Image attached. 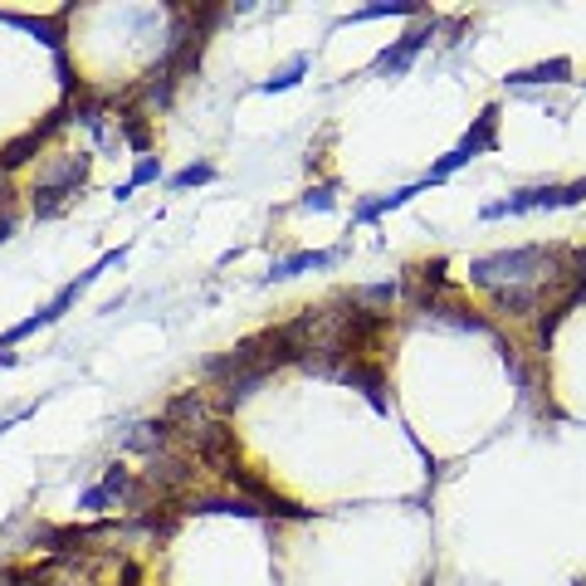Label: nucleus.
<instances>
[{"label":"nucleus","instance_id":"1","mask_svg":"<svg viewBox=\"0 0 586 586\" xmlns=\"http://www.w3.org/2000/svg\"><path fill=\"white\" fill-rule=\"evenodd\" d=\"M89 166L93 156L89 152H59L40 166V181H34V220H54L73 195L83 191L89 181Z\"/></svg>","mask_w":586,"mask_h":586},{"label":"nucleus","instance_id":"2","mask_svg":"<svg viewBox=\"0 0 586 586\" xmlns=\"http://www.w3.org/2000/svg\"><path fill=\"white\" fill-rule=\"evenodd\" d=\"M108 264H122V250H108V254H103V260H98V264L89 269V274H79V279H73V284H64V289H59V293H54V299H49V303H44V309H40V313H34V317H24V323H16V327H10V333H6V337H0V342H6V347H10V342H20V337H30V333H40V327H49V323H59V317H64V313L73 309V303H79V293H83V289H89V284H93V279H98V274H103V269H108Z\"/></svg>","mask_w":586,"mask_h":586},{"label":"nucleus","instance_id":"3","mask_svg":"<svg viewBox=\"0 0 586 586\" xmlns=\"http://www.w3.org/2000/svg\"><path fill=\"white\" fill-rule=\"evenodd\" d=\"M586 201V181H572V186H528V191H513L508 201L484 205V220H504V215H528V211H562V205H577Z\"/></svg>","mask_w":586,"mask_h":586},{"label":"nucleus","instance_id":"4","mask_svg":"<svg viewBox=\"0 0 586 586\" xmlns=\"http://www.w3.org/2000/svg\"><path fill=\"white\" fill-rule=\"evenodd\" d=\"M181 440H186V449L211 474H225V469H235V464H240V440H235V431H230L225 421H220V415H211V421L195 425V431H186Z\"/></svg>","mask_w":586,"mask_h":586},{"label":"nucleus","instance_id":"5","mask_svg":"<svg viewBox=\"0 0 586 586\" xmlns=\"http://www.w3.org/2000/svg\"><path fill=\"white\" fill-rule=\"evenodd\" d=\"M431 40H435V20H425L421 30H411V34H401L396 44H386L382 54H376L372 69H376V73H391V79H396V73H406V69L415 64V54H421V49L431 44Z\"/></svg>","mask_w":586,"mask_h":586},{"label":"nucleus","instance_id":"6","mask_svg":"<svg viewBox=\"0 0 586 586\" xmlns=\"http://www.w3.org/2000/svg\"><path fill=\"white\" fill-rule=\"evenodd\" d=\"M337 382H347L352 391H362V396L372 401V411H382V415L391 411V406H386V372H382L376 362H347V366L337 372Z\"/></svg>","mask_w":586,"mask_h":586},{"label":"nucleus","instance_id":"7","mask_svg":"<svg viewBox=\"0 0 586 586\" xmlns=\"http://www.w3.org/2000/svg\"><path fill=\"white\" fill-rule=\"evenodd\" d=\"M54 132H59L54 118H44L40 128H30V132H20L16 142H6V146H0V171H16V166H24V162H34V156L44 152V142L54 138Z\"/></svg>","mask_w":586,"mask_h":586},{"label":"nucleus","instance_id":"8","mask_svg":"<svg viewBox=\"0 0 586 586\" xmlns=\"http://www.w3.org/2000/svg\"><path fill=\"white\" fill-rule=\"evenodd\" d=\"M132 488H138V474L122 469V464H113V469L103 474V484L83 488L79 508H108V504H118V498H132Z\"/></svg>","mask_w":586,"mask_h":586},{"label":"nucleus","instance_id":"9","mask_svg":"<svg viewBox=\"0 0 586 586\" xmlns=\"http://www.w3.org/2000/svg\"><path fill=\"white\" fill-rule=\"evenodd\" d=\"M494 146H498V108H484V113L474 118V128L459 138V146H455V152H464V156H469V162H474V156L494 152Z\"/></svg>","mask_w":586,"mask_h":586},{"label":"nucleus","instance_id":"10","mask_svg":"<svg viewBox=\"0 0 586 586\" xmlns=\"http://www.w3.org/2000/svg\"><path fill=\"white\" fill-rule=\"evenodd\" d=\"M435 323H449V327H459V333H484V337H494L498 342V327L488 323V317H479L474 309H464V303H455V299H445V303H435Z\"/></svg>","mask_w":586,"mask_h":586},{"label":"nucleus","instance_id":"11","mask_svg":"<svg viewBox=\"0 0 586 586\" xmlns=\"http://www.w3.org/2000/svg\"><path fill=\"white\" fill-rule=\"evenodd\" d=\"M421 191H431V176L415 181V186L391 191V195H376V201H362V205H357V225H372V220H382L386 211H401V205H406L411 195H421Z\"/></svg>","mask_w":586,"mask_h":586},{"label":"nucleus","instance_id":"12","mask_svg":"<svg viewBox=\"0 0 586 586\" xmlns=\"http://www.w3.org/2000/svg\"><path fill=\"white\" fill-rule=\"evenodd\" d=\"M567 79H572V59H543V64H533V69L508 73L513 89H537V83H567Z\"/></svg>","mask_w":586,"mask_h":586},{"label":"nucleus","instance_id":"13","mask_svg":"<svg viewBox=\"0 0 586 586\" xmlns=\"http://www.w3.org/2000/svg\"><path fill=\"white\" fill-rule=\"evenodd\" d=\"M327 264H333L327 250H299V254H289V260H279L264 279L269 284H274V279H299V274H309V269H327Z\"/></svg>","mask_w":586,"mask_h":586},{"label":"nucleus","instance_id":"14","mask_svg":"<svg viewBox=\"0 0 586 586\" xmlns=\"http://www.w3.org/2000/svg\"><path fill=\"white\" fill-rule=\"evenodd\" d=\"M401 293H406V289H401L396 279H386V284H366V289H352L347 299L357 303V309H372V313H391V303H396Z\"/></svg>","mask_w":586,"mask_h":586},{"label":"nucleus","instance_id":"15","mask_svg":"<svg viewBox=\"0 0 586 586\" xmlns=\"http://www.w3.org/2000/svg\"><path fill=\"white\" fill-rule=\"evenodd\" d=\"M303 73H309V54H293L289 64L274 73V79H264V83H260V93H289V89H299Z\"/></svg>","mask_w":586,"mask_h":586},{"label":"nucleus","instance_id":"16","mask_svg":"<svg viewBox=\"0 0 586 586\" xmlns=\"http://www.w3.org/2000/svg\"><path fill=\"white\" fill-rule=\"evenodd\" d=\"M152 181H162V162H156V156H142V162L132 166V176L122 181V186H118L113 195H118V201H128L132 191H138V186H152Z\"/></svg>","mask_w":586,"mask_h":586},{"label":"nucleus","instance_id":"17","mask_svg":"<svg viewBox=\"0 0 586 586\" xmlns=\"http://www.w3.org/2000/svg\"><path fill=\"white\" fill-rule=\"evenodd\" d=\"M386 16H421V6H366V10L342 16L337 24H362V20H386Z\"/></svg>","mask_w":586,"mask_h":586},{"label":"nucleus","instance_id":"18","mask_svg":"<svg viewBox=\"0 0 586 586\" xmlns=\"http://www.w3.org/2000/svg\"><path fill=\"white\" fill-rule=\"evenodd\" d=\"M211 181H215V166L211 162H191L186 171H176V176H171V186L191 191V186H211Z\"/></svg>","mask_w":586,"mask_h":586},{"label":"nucleus","instance_id":"19","mask_svg":"<svg viewBox=\"0 0 586 586\" xmlns=\"http://www.w3.org/2000/svg\"><path fill=\"white\" fill-rule=\"evenodd\" d=\"M122 138H128V146H138V152H146V142H152V132H146L142 113H122Z\"/></svg>","mask_w":586,"mask_h":586},{"label":"nucleus","instance_id":"20","mask_svg":"<svg viewBox=\"0 0 586 586\" xmlns=\"http://www.w3.org/2000/svg\"><path fill=\"white\" fill-rule=\"evenodd\" d=\"M333 195H337V186H333V181H323V186H309V191H303V211H333Z\"/></svg>","mask_w":586,"mask_h":586},{"label":"nucleus","instance_id":"21","mask_svg":"<svg viewBox=\"0 0 586 586\" xmlns=\"http://www.w3.org/2000/svg\"><path fill=\"white\" fill-rule=\"evenodd\" d=\"M567 279H572V289H586V244L582 250H567Z\"/></svg>","mask_w":586,"mask_h":586},{"label":"nucleus","instance_id":"22","mask_svg":"<svg viewBox=\"0 0 586 586\" xmlns=\"http://www.w3.org/2000/svg\"><path fill=\"white\" fill-rule=\"evenodd\" d=\"M54 69H59V83H64V93L73 98V83H79V79H73V64H69V54H54Z\"/></svg>","mask_w":586,"mask_h":586},{"label":"nucleus","instance_id":"23","mask_svg":"<svg viewBox=\"0 0 586 586\" xmlns=\"http://www.w3.org/2000/svg\"><path fill=\"white\" fill-rule=\"evenodd\" d=\"M10 235H16V215H0V244H6Z\"/></svg>","mask_w":586,"mask_h":586},{"label":"nucleus","instance_id":"24","mask_svg":"<svg viewBox=\"0 0 586 586\" xmlns=\"http://www.w3.org/2000/svg\"><path fill=\"white\" fill-rule=\"evenodd\" d=\"M6 205H10V181H6V171H0V215H6Z\"/></svg>","mask_w":586,"mask_h":586},{"label":"nucleus","instance_id":"25","mask_svg":"<svg viewBox=\"0 0 586 586\" xmlns=\"http://www.w3.org/2000/svg\"><path fill=\"white\" fill-rule=\"evenodd\" d=\"M10 362H16V352H10L6 342H0V366H10Z\"/></svg>","mask_w":586,"mask_h":586}]
</instances>
